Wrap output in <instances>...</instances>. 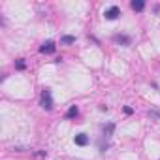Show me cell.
<instances>
[{"mask_svg":"<svg viewBox=\"0 0 160 160\" xmlns=\"http://www.w3.org/2000/svg\"><path fill=\"white\" fill-rule=\"evenodd\" d=\"M40 106L43 108V109H47V111H51L53 109V96H51V91H43L42 92V100H40Z\"/></svg>","mask_w":160,"mask_h":160,"instance_id":"obj_1","label":"cell"},{"mask_svg":"<svg viewBox=\"0 0 160 160\" xmlns=\"http://www.w3.org/2000/svg\"><path fill=\"white\" fill-rule=\"evenodd\" d=\"M119 15H121V10H119L117 6H111V8H108V10L104 12V17H106L108 21H115Z\"/></svg>","mask_w":160,"mask_h":160,"instance_id":"obj_2","label":"cell"},{"mask_svg":"<svg viewBox=\"0 0 160 160\" xmlns=\"http://www.w3.org/2000/svg\"><path fill=\"white\" fill-rule=\"evenodd\" d=\"M55 42H51V40H47V42H43L42 45H40V53H45V55H51V53H55Z\"/></svg>","mask_w":160,"mask_h":160,"instance_id":"obj_3","label":"cell"},{"mask_svg":"<svg viewBox=\"0 0 160 160\" xmlns=\"http://www.w3.org/2000/svg\"><path fill=\"white\" fill-rule=\"evenodd\" d=\"M73 141H75V145H79V147H85V145L89 143V138H87V134H77V136L73 138Z\"/></svg>","mask_w":160,"mask_h":160,"instance_id":"obj_4","label":"cell"},{"mask_svg":"<svg viewBox=\"0 0 160 160\" xmlns=\"http://www.w3.org/2000/svg\"><path fill=\"white\" fill-rule=\"evenodd\" d=\"M130 8H132L134 12H141V10L145 8V2H143V0H132V2H130Z\"/></svg>","mask_w":160,"mask_h":160,"instance_id":"obj_5","label":"cell"},{"mask_svg":"<svg viewBox=\"0 0 160 160\" xmlns=\"http://www.w3.org/2000/svg\"><path fill=\"white\" fill-rule=\"evenodd\" d=\"M113 40H115L117 43H124V45H130V38H128V36H121V34H117Z\"/></svg>","mask_w":160,"mask_h":160,"instance_id":"obj_6","label":"cell"},{"mask_svg":"<svg viewBox=\"0 0 160 160\" xmlns=\"http://www.w3.org/2000/svg\"><path fill=\"white\" fill-rule=\"evenodd\" d=\"M77 113H79V109H77V106H72V108L68 109V113H66V117H68V119H73V117H77Z\"/></svg>","mask_w":160,"mask_h":160,"instance_id":"obj_7","label":"cell"},{"mask_svg":"<svg viewBox=\"0 0 160 160\" xmlns=\"http://www.w3.org/2000/svg\"><path fill=\"white\" fill-rule=\"evenodd\" d=\"M75 38L73 36H62V43H73Z\"/></svg>","mask_w":160,"mask_h":160,"instance_id":"obj_8","label":"cell"},{"mask_svg":"<svg viewBox=\"0 0 160 160\" xmlns=\"http://www.w3.org/2000/svg\"><path fill=\"white\" fill-rule=\"evenodd\" d=\"M113 128H115L113 124H108V126H104V134H106V136H109V134L113 132Z\"/></svg>","mask_w":160,"mask_h":160,"instance_id":"obj_9","label":"cell"},{"mask_svg":"<svg viewBox=\"0 0 160 160\" xmlns=\"http://www.w3.org/2000/svg\"><path fill=\"white\" fill-rule=\"evenodd\" d=\"M15 68H17V70H25V60H23V58H21V60H17Z\"/></svg>","mask_w":160,"mask_h":160,"instance_id":"obj_10","label":"cell"},{"mask_svg":"<svg viewBox=\"0 0 160 160\" xmlns=\"http://www.w3.org/2000/svg\"><path fill=\"white\" fill-rule=\"evenodd\" d=\"M124 113L126 115H132V108H124Z\"/></svg>","mask_w":160,"mask_h":160,"instance_id":"obj_11","label":"cell"}]
</instances>
